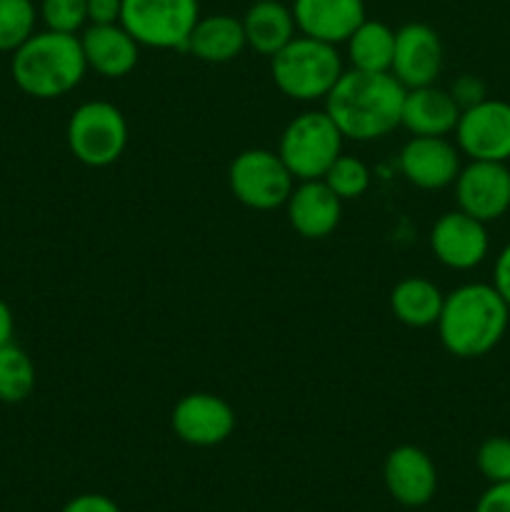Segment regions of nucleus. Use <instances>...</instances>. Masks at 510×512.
<instances>
[{"instance_id": "nucleus-1", "label": "nucleus", "mask_w": 510, "mask_h": 512, "mask_svg": "<svg viewBox=\"0 0 510 512\" xmlns=\"http://www.w3.org/2000/svg\"><path fill=\"white\" fill-rule=\"evenodd\" d=\"M405 93L408 88L393 73L350 68L325 98V113L333 118L343 138L368 143L398 128Z\"/></svg>"}, {"instance_id": "nucleus-2", "label": "nucleus", "mask_w": 510, "mask_h": 512, "mask_svg": "<svg viewBox=\"0 0 510 512\" xmlns=\"http://www.w3.org/2000/svg\"><path fill=\"white\" fill-rule=\"evenodd\" d=\"M435 328L450 355L483 358L510 330V308L493 283H465L445 295Z\"/></svg>"}, {"instance_id": "nucleus-3", "label": "nucleus", "mask_w": 510, "mask_h": 512, "mask_svg": "<svg viewBox=\"0 0 510 512\" xmlns=\"http://www.w3.org/2000/svg\"><path fill=\"white\" fill-rule=\"evenodd\" d=\"M10 73L25 95L38 100H55L83 83L88 73L83 45L78 35L35 30L13 53Z\"/></svg>"}, {"instance_id": "nucleus-4", "label": "nucleus", "mask_w": 510, "mask_h": 512, "mask_svg": "<svg viewBox=\"0 0 510 512\" xmlns=\"http://www.w3.org/2000/svg\"><path fill=\"white\" fill-rule=\"evenodd\" d=\"M270 73L280 93L288 95L290 100L313 103L328 98L345 70L335 45L308 35H295L283 50L270 58Z\"/></svg>"}, {"instance_id": "nucleus-5", "label": "nucleus", "mask_w": 510, "mask_h": 512, "mask_svg": "<svg viewBox=\"0 0 510 512\" xmlns=\"http://www.w3.org/2000/svg\"><path fill=\"white\" fill-rule=\"evenodd\" d=\"M343 140L325 110H305L285 125L278 155L295 180H320L343 155Z\"/></svg>"}, {"instance_id": "nucleus-6", "label": "nucleus", "mask_w": 510, "mask_h": 512, "mask_svg": "<svg viewBox=\"0 0 510 512\" xmlns=\"http://www.w3.org/2000/svg\"><path fill=\"white\" fill-rule=\"evenodd\" d=\"M65 140L75 160L88 168H108L128 148V120L118 105L88 100L70 115Z\"/></svg>"}, {"instance_id": "nucleus-7", "label": "nucleus", "mask_w": 510, "mask_h": 512, "mask_svg": "<svg viewBox=\"0 0 510 512\" xmlns=\"http://www.w3.org/2000/svg\"><path fill=\"white\" fill-rule=\"evenodd\" d=\"M200 20L198 0H123L120 25L138 45L158 50H185Z\"/></svg>"}, {"instance_id": "nucleus-8", "label": "nucleus", "mask_w": 510, "mask_h": 512, "mask_svg": "<svg viewBox=\"0 0 510 512\" xmlns=\"http://www.w3.org/2000/svg\"><path fill=\"white\" fill-rule=\"evenodd\" d=\"M228 183L235 200L250 210H275L288 203L295 178L278 153L250 148L235 155L228 170Z\"/></svg>"}, {"instance_id": "nucleus-9", "label": "nucleus", "mask_w": 510, "mask_h": 512, "mask_svg": "<svg viewBox=\"0 0 510 512\" xmlns=\"http://www.w3.org/2000/svg\"><path fill=\"white\" fill-rule=\"evenodd\" d=\"M455 145L470 160H510V103L485 98L473 108L460 110Z\"/></svg>"}, {"instance_id": "nucleus-10", "label": "nucleus", "mask_w": 510, "mask_h": 512, "mask_svg": "<svg viewBox=\"0 0 510 512\" xmlns=\"http://www.w3.org/2000/svg\"><path fill=\"white\" fill-rule=\"evenodd\" d=\"M458 210L480 223L500 220L510 210V168L493 160H470L455 178Z\"/></svg>"}, {"instance_id": "nucleus-11", "label": "nucleus", "mask_w": 510, "mask_h": 512, "mask_svg": "<svg viewBox=\"0 0 510 512\" xmlns=\"http://www.w3.org/2000/svg\"><path fill=\"white\" fill-rule=\"evenodd\" d=\"M430 250L435 260L450 270H473L488 258V225L463 210H450L435 220L430 230Z\"/></svg>"}, {"instance_id": "nucleus-12", "label": "nucleus", "mask_w": 510, "mask_h": 512, "mask_svg": "<svg viewBox=\"0 0 510 512\" xmlns=\"http://www.w3.org/2000/svg\"><path fill=\"white\" fill-rule=\"evenodd\" d=\"M170 425L183 443L193 448H213L233 435L235 413L220 395L190 393L175 403Z\"/></svg>"}, {"instance_id": "nucleus-13", "label": "nucleus", "mask_w": 510, "mask_h": 512, "mask_svg": "<svg viewBox=\"0 0 510 512\" xmlns=\"http://www.w3.org/2000/svg\"><path fill=\"white\" fill-rule=\"evenodd\" d=\"M443 70V43L440 35L425 23H405L395 30V53L390 73L405 88L435 85Z\"/></svg>"}, {"instance_id": "nucleus-14", "label": "nucleus", "mask_w": 510, "mask_h": 512, "mask_svg": "<svg viewBox=\"0 0 510 512\" xmlns=\"http://www.w3.org/2000/svg\"><path fill=\"white\" fill-rule=\"evenodd\" d=\"M460 150L448 138L413 135L400 150V170L405 180L420 190H443L460 173Z\"/></svg>"}, {"instance_id": "nucleus-15", "label": "nucleus", "mask_w": 510, "mask_h": 512, "mask_svg": "<svg viewBox=\"0 0 510 512\" xmlns=\"http://www.w3.org/2000/svg\"><path fill=\"white\" fill-rule=\"evenodd\" d=\"M383 480L393 500L405 508H423L438 490V470L430 455L415 445L390 450L383 465Z\"/></svg>"}, {"instance_id": "nucleus-16", "label": "nucleus", "mask_w": 510, "mask_h": 512, "mask_svg": "<svg viewBox=\"0 0 510 512\" xmlns=\"http://www.w3.org/2000/svg\"><path fill=\"white\" fill-rule=\"evenodd\" d=\"M300 35L340 45L365 20L363 0H293L290 5Z\"/></svg>"}, {"instance_id": "nucleus-17", "label": "nucleus", "mask_w": 510, "mask_h": 512, "mask_svg": "<svg viewBox=\"0 0 510 512\" xmlns=\"http://www.w3.org/2000/svg\"><path fill=\"white\" fill-rule=\"evenodd\" d=\"M288 223L298 235L308 240L328 238L335 233L343 215V200L325 185V180H300L290 193L288 203Z\"/></svg>"}, {"instance_id": "nucleus-18", "label": "nucleus", "mask_w": 510, "mask_h": 512, "mask_svg": "<svg viewBox=\"0 0 510 512\" xmlns=\"http://www.w3.org/2000/svg\"><path fill=\"white\" fill-rule=\"evenodd\" d=\"M88 70L110 80L125 78L135 70L140 58V45L120 23L88 25L80 35Z\"/></svg>"}, {"instance_id": "nucleus-19", "label": "nucleus", "mask_w": 510, "mask_h": 512, "mask_svg": "<svg viewBox=\"0 0 510 512\" xmlns=\"http://www.w3.org/2000/svg\"><path fill=\"white\" fill-rule=\"evenodd\" d=\"M460 108L453 95L435 85L410 88L403 100V115L400 125L413 135H430V138H445L455 133Z\"/></svg>"}, {"instance_id": "nucleus-20", "label": "nucleus", "mask_w": 510, "mask_h": 512, "mask_svg": "<svg viewBox=\"0 0 510 512\" xmlns=\"http://www.w3.org/2000/svg\"><path fill=\"white\" fill-rule=\"evenodd\" d=\"M248 48L245 43L243 20L233 15H205L195 23L188 40V53L203 63H230Z\"/></svg>"}, {"instance_id": "nucleus-21", "label": "nucleus", "mask_w": 510, "mask_h": 512, "mask_svg": "<svg viewBox=\"0 0 510 512\" xmlns=\"http://www.w3.org/2000/svg\"><path fill=\"white\" fill-rule=\"evenodd\" d=\"M243 30L248 48L268 58L283 50L298 33L293 10L280 0H258L250 5L243 18Z\"/></svg>"}, {"instance_id": "nucleus-22", "label": "nucleus", "mask_w": 510, "mask_h": 512, "mask_svg": "<svg viewBox=\"0 0 510 512\" xmlns=\"http://www.w3.org/2000/svg\"><path fill=\"white\" fill-rule=\"evenodd\" d=\"M445 295L428 278H405L390 293V310L408 328H430L438 323Z\"/></svg>"}, {"instance_id": "nucleus-23", "label": "nucleus", "mask_w": 510, "mask_h": 512, "mask_svg": "<svg viewBox=\"0 0 510 512\" xmlns=\"http://www.w3.org/2000/svg\"><path fill=\"white\" fill-rule=\"evenodd\" d=\"M345 45H348V63L353 70L390 73L395 53V30L390 25L365 18L345 40Z\"/></svg>"}, {"instance_id": "nucleus-24", "label": "nucleus", "mask_w": 510, "mask_h": 512, "mask_svg": "<svg viewBox=\"0 0 510 512\" xmlns=\"http://www.w3.org/2000/svg\"><path fill=\"white\" fill-rule=\"evenodd\" d=\"M35 390V365L13 340L0 345V403H23Z\"/></svg>"}, {"instance_id": "nucleus-25", "label": "nucleus", "mask_w": 510, "mask_h": 512, "mask_svg": "<svg viewBox=\"0 0 510 512\" xmlns=\"http://www.w3.org/2000/svg\"><path fill=\"white\" fill-rule=\"evenodd\" d=\"M38 25L33 0H0V53H15Z\"/></svg>"}, {"instance_id": "nucleus-26", "label": "nucleus", "mask_w": 510, "mask_h": 512, "mask_svg": "<svg viewBox=\"0 0 510 512\" xmlns=\"http://www.w3.org/2000/svg\"><path fill=\"white\" fill-rule=\"evenodd\" d=\"M325 185L338 195L340 200H355L360 195L368 193L370 188V170L363 160H358L355 155H340L333 165L328 168V173L323 175Z\"/></svg>"}, {"instance_id": "nucleus-27", "label": "nucleus", "mask_w": 510, "mask_h": 512, "mask_svg": "<svg viewBox=\"0 0 510 512\" xmlns=\"http://www.w3.org/2000/svg\"><path fill=\"white\" fill-rule=\"evenodd\" d=\"M40 20L55 33H80L88 25V0H40Z\"/></svg>"}, {"instance_id": "nucleus-28", "label": "nucleus", "mask_w": 510, "mask_h": 512, "mask_svg": "<svg viewBox=\"0 0 510 512\" xmlns=\"http://www.w3.org/2000/svg\"><path fill=\"white\" fill-rule=\"evenodd\" d=\"M475 465L488 483L510 480V438L493 435V438L483 440L475 453Z\"/></svg>"}, {"instance_id": "nucleus-29", "label": "nucleus", "mask_w": 510, "mask_h": 512, "mask_svg": "<svg viewBox=\"0 0 510 512\" xmlns=\"http://www.w3.org/2000/svg\"><path fill=\"white\" fill-rule=\"evenodd\" d=\"M448 93L453 95V100L458 103L460 110L473 108V105L483 103V100L488 98V88H485L483 80H480L478 75H470V73L458 75V78L453 80V85H450Z\"/></svg>"}, {"instance_id": "nucleus-30", "label": "nucleus", "mask_w": 510, "mask_h": 512, "mask_svg": "<svg viewBox=\"0 0 510 512\" xmlns=\"http://www.w3.org/2000/svg\"><path fill=\"white\" fill-rule=\"evenodd\" d=\"M475 512H510V480L490 483V488L480 495Z\"/></svg>"}, {"instance_id": "nucleus-31", "label": "nucleus", "mask_w": 510, "mask_h": 512, "mask_svg": "<svg viewBox=\"0 0 510 512\" xmlns=\"http://www.w3.org/2000/svg\"><path fill=\"white\" fill-rule=\"evenodd\" d=\"M63 512H120V508L115 500L108 498V495L85 493V495H78V498L68 500Z\"/></svg>"}, {"instance_id": "nucleus-32", "label": "nucleus", "mask_w": 510, "mask_h": 512, "mask_svg": "<svg viewBox=\"0 0 510 512\" xmlns=\"http://www.w3.org/2000/svg\"><path fill=\"white\" fill-rule=\"evenodd\" d=\"M120 13H123V0H88L90 25L120 23Z\"/></svg>"}, {"instance_id": "nucleus-33", "label": "nucleus", "mask_w": 510, "mask_h": 512, "mask_svg": "<svg viewBox=\"0 0 510 512\" xmlns=\"http://www.w3.org/2000/svg\"><path fill=\"white\" fill-rule=\"evenodd\" d=\"M493 288L498 290L500 298H503L510 308V243L505 245V248L498 253V258H495Z\"/></svg>"}, {"instance_id": "nucleus-34", "label": "nucleus", "mask_w": 510, "mask_h": 512, "mask_svg": "<svg viewBox=\"0 0 510 512\" xmlns=\"http://www.w3.org/2000/svg\"><path fill=\"white\" fill-rule=\"evenodd\" d=\"M15 333V320H13V310L10 305L0 298V345L10 343Z\"/></svg>"}]
</instances>
